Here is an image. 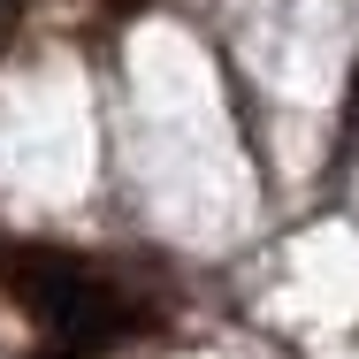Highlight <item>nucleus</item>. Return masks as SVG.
I'll list each match as a JSON object with an SVG mask.
<instances>
[{
	"instance_id": "obj_1",
	"label": "nucleus",
	"mask_w": 359,
	"mask_h": 359,
	"mask_svg": "<svg viewBox=\"0 0 359 359\" xmlns=\"http://www.w3.org/2000/svg\"><path fill=\"white\" fill-rule=\"evenodd\" d=\"M8 283L23 290V306H31L69 352H100V344H115V337L138 321L130 298H123V283H115L107 268L76 260V252H15V260H8Z\"/></svg>"
}]
</instances>
